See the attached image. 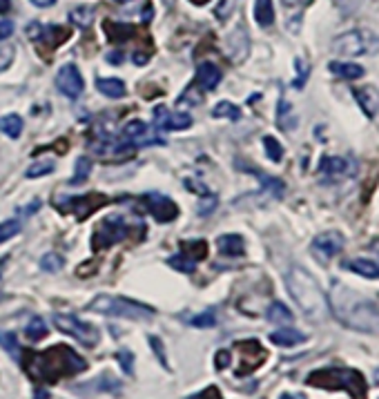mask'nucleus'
Wrapping results in <instances>:
<instances>
[{
    "label": "nucleus",
    "mask_w": 379,
    "mask_h": 399,
    "mask_svg": "<svg viewBox=\"0 0 379 399\" xmlns=\"http://www.w3.org/2000/svg\"><path fill=\"white\" fill-rule=\"evenodd\" d=\"M328 308H331L333 317L346 328L368 332V335L379 332V306L341 281H333Z\"/></svg>",
    "instance_id": "obj_1"
},
{
    "label": "nucleus",
    "mask_w": 379,
    "mask_h": 399,
    "mask_svg": "<svg viewBox=\"0 0 379 399\" xmlns=\"http://www.w3.org/2000/svg\"><path fill=\"white\" fill-rule=\"evenodd\" d=\"M18 363H23L31 379L45 381V384H56L60 377H74L87 368V361L70 346H52L43 353L27 351L21 355Z\"/></svg>",
    "instance_id": "obj_2"
},
{
    "label": "nucleus",
    "mask_w": 379,
    "mask_h": 399,
    "mask_svg": "<svg viewBox=\"0 0 379 399\" xmlns=\"http://www.w3.org/2000/svg\"><path fill=\"white\" fill-rule=\"evenodd\" d=\"M286 288L290 297L294 299V304L299 306V310L306 314L310 321L321 324L331 314L328 308V299L319 286V281L312 277L301 265H292L286 272Z\"/></svg>",
    "instance_id": "obj_3"
},
{
    "label": "nucleus",
    "mask_w": 379,
    "mask_h": 399,
    "mask_svg": "<svg viewBox=\"0 0 379 399\" xmlns=\"http://www.w3.org/2000/svg\"><path fill=\"white\" fill-rule=\"evenodd\" d=\"M308 386L324 390H346L353 399H368V384L364 375L355 368H319L306 377Z\"/></svg>",
    "instance_id": "obj_4"
},
{
    "label": "nucleus",
    "mask_w": 379,
    "mask_h": 399,
    "mask_svg": "<svg viewBox=\"0 0 379 399\" xmlns=\"http://www.w3.org/2000/svg\"><path fill=\"white\" fill-rule=\"evenodd\" d=\"M90 310L98 314H107V317H121L132 321H150L154 317V308L117 294H98L90 304Z\"/></svg>",
    "instance_id": "obj_5"
},
{
    "label": "nucleus",
    "mask_w": 379,
    "mask_h": 399,
    "mask_svg": "<svg viewBox=\"0 0 379 399\" xmlns=\"http://www.w3.org/2000/svg\"><path fill=\"white\" fill-rule=\"evenodd\" d=\"M331 47L337 56H373L379 49V36L370 29H351L339 34Z\"/></svg>",
    "instance_id": "obj_6"
},
{
    "label": "nucleus",
    "mask_w": 379,
    "mask_h": 399,
    "mask_svg": "<svg viewBox=\"0 0 379 399\" xmlns=\"http://www.w3.org/2000/svg\"><path fill=\"white\" fill-rule=\"evenodd\" d=\"M110 203V198L101 192L80 194V196H60L54 201V208L63 214H74L78 221H85L90 214L101 210Z\"/></svg>",
    "instance_id": "obj_7"
},
{
    "label": "nucleus",
    "mask_w": 379,
    "mask_h": 399,
    "mask_svg": "<svg viewBox=\"0 0 379 399\" xmlns=\"http://www.w3.org/2000/svg\"><path fill=\"white\" fill-rule=\"evenodd\" d=\"M127 235H129L127 221L121 217V214H112V217H107V219H103L101 223H98L94 237H92V250L103 252V250H107V248H112L114 243L127 239Z\"/></svg>",
    "instance_id": "obj_8"
},
{
    "label": "nucleus",
    "mask_w": 379,
    "mask_h": 399,
    "mask_svg": "<svg viewBox=\"0 0 379 399\" xmlns=\"http://www.w3.org/2000/svg\"><path fill=\"white\" fill-rule=\"evenodd\" d=\"M52 321L56 324V328H58L60 332H65V335L74 337L78 344H83V346H87V348H94L98 341H101V332H98V328L92 326V324H87V321H83V319L74 317V314H60V312L56 314V312H54Z\"/></svg>",
    "instance_id": "obj_9"
},
{
    "label": "nucleus",
    "mask_w": 379,
    "mask_h": 399,
    "mask_svg": "<svg viewBox=\"0 0 379 399\" xmlns=\"http://www.w3.org/2000/svg\"><path fill=\"white\" fill-rule=\"evenodd\" d=\"M235 351L241 355V366L235 371L237 377H245V375H250L255 373L259 366L266 361L268 353H266V348H263L257 339H243V341H237L235 344Z\"/></svg>",
    "instance_id": "obj_10"
},
{
    "label": "nucleus",
    "mask_w": 379,
    "mask_h": 399,
    "mask_svg": "<svg viewBox=\"0 0 379 399\" xmlns=\"http://www.w3.org/2000/svg\"><path fill=\"white\" fill-rule=\"evenodd\" d=\"M141 201H143L145 212H150L159 223H170L178 217V206L172 201L170 196L152 192V194H145Z\"/></svg>",
    "instance_id": "obj_11"
},
{
    "label": "nucleus",
    "mask_w": 379,
    "mask_h": 399,
    "mask_svg": "<svg viewBox=\"0 0 379 399\" xmlns=\"http://www.w3.org/2000/svg\"><path fill=\"white\" fill-rule=\"evenodd\" d=\"M56 87L63 96H68V98H78L80 94H83L85 90V80L83 76H80L78 68L74 63H68V65H63V68L58 70L56 74Z\"/></svg>",
    "instance_id": "obj_12"
},
{
    "label": "nucleus",
    "mask_w": 379,
    "mask_h": 399,
    "mask_svg": "<svg viewBox=\"0 0 379 399\" xmlns=\"http://www.w3.org/2000/svg\"><path fill=\"white\" fill-rule=\"evenodd\" d=\"M152 119L156 129L161 132H176V129H188L192 125V116L186 112H172L166 105H159L152 112Z\"/></svg>",
    "instance_id": "obj_13"
},
{
    "label": "nucleus",
    "mask_w": 379,
    "mask_h": 399,
    "mask_svg": "<svg viewBox=\"0 0 379 399\" xmlns=\"http://www.w3.org/2000/svg\"><path fill=\"white\" fill-rule=\"evenodd\" d=\"M310 248H312V252H315L319 259L328 261V259L337 257L343 250V235H339L337 230L321 232V235H317L315 239H312Z\"/></svg>",
    "instance_id": "obj_14"
},
{
    "label": "nucleus",
    "mask_w": 379,
    "mask_h": 399,
    "mask_svg": "<svg viewBox=\"0 0 379 399\" xmlns=\"http://www.w3.org/2000/svg\"><path fill=\"white\" fill-rule=\"evenodd\" d=\"M121 137H123V141L137 145V147H143V145H166V141H161L159 137L150 134V127H147L143 121H129L127 125H123Z\"/></svg>",
    "instance_id": "obj_15"
},
{
    "label": "nucleus",
    "mask_w": 379,
    "mask_h": 399,
    "mask_svg": "<svg viewBox=\"0 0 379 399\" xmlns=\"http://www.w3.org/2000/svg\"><path fill=\"white\" fill-rule=\"evenodd\" d=\"M319 172L326 179H348L357 172V168L353 165V161L348 159H341V156H324L321 165H319Z\"/></svg>",
    "instance_id": "obj_16"
},
{
    "label": "nucleus",
    "mask_w": 379,
    "mask_h": 399,
    "mask_svg": "<svg viewBox=\"0 0 379 399\" xmlns=\"http://www.w3.org/2000/svg\"><path fill=\"white\" fill-rule=\"evenodd\" d=\"M248 49H250V41H248V31H245L243 25H239L233 34L228 36L225 41V52L230 56V60L241 63L245 56H248Z\"/></svg>",
    "instance_id": "obj_17"
},
{
    "label": "nucleus",
    "mask_w": 379,
    "mask_h": 399,
    "mask_svg": "<svg viewBox=\"0 0 379 399\" xmlns=\"http://www.w3.org/2000/svg\"><path fill=\"white\" fill-rule=\"evenodd\" d=\"M312 0H282V5L286 9V27L297 34V31L301 29V18H304V11L310 7Z\"/></svg>",
    "instance_id": "obj_18"
},
{
    "label": "nucleus",
    "mask_w": 379,
    "mask_h": 399,
    "mask_svg": "<svg viewBox=\"0 0 379 399\" xmlns=\"http://www.w3.org/2000/svg\"><path fill=\"white\" fill-rule=\"evenodd\" d=\"M223 74L221 70L217 68L214 63H201L199 65V70H196V83L205 90V92H212V90H217V85L221 83Z\"/></svg>",
    "instance_id": "obj_19"
},
{
    "label": "nucleus",
    "mask_w": 379,
    "mask_h": 399,
    "mask_svg": "<svg viewBox=\"0 0 379 399\" xmlns=\"http://www.w3.org/2000/svg\"><path fill=\"white\" fill-rule=\"evenodd\" d=\"M270 341L274 346H282V348H292V346H299L306 341V335L299 330H294L290 326H284V328H279L274 332H270Z\"/></svg>",
    "instance_id": "obj_20"
},
{
    "label": "nucleus",
    "mask_w": 379,
    "mask_h": 399,
    "mask_svg": "<svg viewBox=\"0 0 379 399\" xmlns=\"http://www.w3.org/2000/svg\"><path fill=\"white\" fill-rule=\"evenodd\" d=\"M328 70L343 80H359L361 76H364V68L357 63H351V60H331L328 63Z\"/></svg>",
    "instance_id": "obj_21"
},
{
    "label": "nucleus",
    "mask_w": 379,
    "mask_h": 399,
    "mask_svg": "<svg viewBox=\"0 0 379 399\" xmlns=\"http://www.w3.org/2000/svg\"><path fill=\"white\" fill-rule=\"evenodd\" d=\"M219 252L225 257H243L245 255V243L241 235H221L217 239Z\"/></svg>",
    "instance_id": "obj_22"
},
{
    "label": "nucleus",
    "mask_w": 379,
    "mask_h": 399,
    "mask_svg": "<svg viewBox=\"0 0 379 399\" xmlns=\"http://www.w3.org/2000/svg\"><path fill=\"white\" fill-rule=\"evenodd\" d=\"M343 268H348L351 272L364 277V279H379V263L370 261V259H348L343 263Z\"/></svg>",
    "instance_id": "obj_23"
},
{
    "label": "nucleus",
    "mask_w": 379,
    "mask_h": 399,
    "mask_svg": "<svg viewBox=\"0 0 379 399\" xmlns=\"http://www.w3.org/2000/svg\"><path fill=\"white\" fill-rule=\"evenodd\" d=\"M103 29L107 31V36L112 43H127L132 36L137 34V29L127 23H117V21H105Z\"/></svg>",
    "instance_id": "obj_24"
},
{
    "label": "nucleus",
    "mask_w": 379,
    "mask_h": 399,
    "mask_svg": "<svg viewBox=\"0 0 379 399\" xmlns=\"http://www.w3.org/2000/svg\"><path fill=\"white\" fill-rule=\"evenodd\" d=\"M96 90L107 98H123L127 94L125 83L119 78H98L96 80Z\"/></svg>",
    "instance_id": "obj_25"
},
{
    "label": "nucleus",
    "mask_w": 379,
    "mask_h": 399,
    "mask_svg": "<svg viewBox=\"0 0 379 399\" xmlns=\"http://www.w3.org/2000/svg\"><path fill=\"white\" fill-rule=\"evenodd\" d=\"M355 94V101L359 103V107L364 110V114L368 116V119H373V116L377 114V94L373 87H364V90H353Z\"/></svg>",
    "instance_id": "obj_26"
},
{
    "label": "nucleus",
    "mask_w": 379,
    "mask_h": 399,
    "mask_svg": "<svg viewBox=\"0 0 379 399\" xmlns=\"http://www.w3.org/2000/svg\"><path fill=\"white\" fill-rule=\"evenodd\" d=\"M277 123H279V127L286 129V132L294 129V127H297V123H299V119H297V114H294L292 105L286 101V98H282V101H279V110H277Z\"/></svg>",
    "instance_id": "obj_27"
},
{
    "label": "nucleus",
    "mask_w": 379,
    "mask_h": 399,
    "mask_svg": "<svg viewBox=\"0 0 379 399\" xmlns=\"http://www.w3.org/2000/svg\"><path fill=\"white\" fill-rule=\"evenodd\" d=\"M266 317H268L270 324H282V326H286V324H292L294 314H292V310H290L288 306H284L282 302H274V304L268 306Z\"/></svg>",
    "instance_id": "obj_28"
},
{
    "label": "nucleus",
    "mask_w": 379,
    "mask_h": 399,
    "mask_svg": "<svg viewBox=\"0 0 379 399\" xmlns=\"http://www.w3.org/2000/svg\"><path fill=\"white\" fill-rule=\"evenodd\" d=\"M255 21H257L259 27H270L274 23L272 0H257L255 3Z\"/></svg>",
    "instance_id": "obj_29"
},
{
    "label": "nucleus",
    "mask_w": 379,
    "mask_h": 399,
    "mask_svg": "<svg viewBox=\"0 0 379 399\" xmlns=\"http://www.w3.org/2000/svg\"><path fill=\"white\" fill-rule=\"evenodd\" d=\"M181 255L190 257L192 261H203L208 257V243L199 241V239L183 241V243H181Z\"/></svg>",
    "instance_id": "obj_30"
},
{
    "label": "nucleus",
    "mask_w": 379,
    "mask_h": 399,
    "mask_svg": "<svg viewBox=\"0 0 379 399\" xmlns=\"http://www.w3.org/2000/svg\"><path fill=\"white\" fill-rule=\"evenodd\" d=\"M0 132L7 134L9 139H18L23 134V119L18 114H7L0 119Z\"/></svg>",
    "instance_id": "obj_31"
},
{
    "label": "nucleus",
    "mask_w": 379,
    "mask_h": 399,
    "mask_svg": "<svg viewBox=\"0 0 379 399\" xmlns=\"http://www.w3.org/2000/svg\"><path fill=\"white\" fill-rule=\"evenodd\" d=\"M87 388H92V393L94 390H103V393H119L121 390V381H117L112 375L107 377V375H103L101 379L96 381V384H85V386H80L78 390H87Z\"/></svg>",
    "instance_id": "obj_32"
},
{
    "label": "nucleus",
    "mask_w": 379,
    "mask_h": 399,
    "mask_svg": "<svg viewBox=\"0 0 379 399\" xmlns=\"http://www.w3.org/2000/svg\"><path fill=\"white\" fill-rule=\"evenodd\" d=\"M70 21H72L74 25H78V27H83V29L90 27L92 21H94V7L83 5V7L72 9V11H70Z\"/></svg>",
    "instance_id": "obj_33"
},
{
    "label": "nucleus",
    "mask_w": 379,
    "mask_h": 399,
    "mask_svg": "<svg viewBox=\"0 0 379 399\" xmlns=\"http://www.w3.org/2000/svg\"><path fill=\"white\" fill-rule=\"evenodd\" d=\"M47 332H49V328H47V324H45L41 317H34V319H31V321L25 326V337L31 339V341L45 339V337H47Z\"/></svg>",
    "instance_id": "obj_34"
},
{
    "label": "nucleus",
    "mask_w": 379,
    "mask_h": 399,
    "mask_svg": "<svg viewBox=\"0 0 379 399\" xmlns=\"http://www.w3.org/2000/svg\"><path fill=\"white\" fill-rule=\"evenodd\" d=\"M90 174H92V161H90L87 156H80V159L76 161L74 179H72L70 183H72V186H83Z\"/></svg>",
    "instance_id": "obj_35"
},
{
    "label": "nucleus",
    "mask_w": 379,
    "mask_h": 399,
    "mask_svg": "<svg viewBox=\"0 0 379 399\" xmlns=\"http://www.w3.org/2000/svg\"><path fill=\"white\" fill-rule=\"evenodd\" d=\"M212 116L214 119H230V121H239L241 119V112L235 103H228V101H221L217 107L212 110Z\"/></svg>",
    "instance_id": "obj_36"
},
{
    "label": "nucleus",
    "mask_w": 379,
    "mask_h": 399,
    "mask_svg": "<svg viewBox=\"0 0 379 399\" xmlns=\"http://www.w3.org/2000/svg\"><path fill=\"white\" fill-rule=\"evenodd\" d=\"M333 3H335V7L339 9L341 16H353V14L364 9L370 0H333Z\"/></svg>",
    "instance_id": "obj_37"
},
{
    "label": "nucleus",
    "mask_w": 379,
    "mask_h": 399,
    "mask_svg": "<svg viewBox=\"0 0 379 399\" xmlns=\"http://www.w3.org/2000/svg\"><path fill=\"white\" fill-rule=\"evenodd\" d=\"M0 346H3L5 348V351L16 359V361H21V348H18V341H16V335H14V332H0Z\"/></svg>",
    "instance_id": "obj_38"
},
{
    "label": "nucleus",
    "mask_w": 379,
    "mask_h": 399,
    "mask_svg": "<svg viewBox=\"0 0 379 399\" xmlns=\"http://www.w3.org/2000/svg\"><path fill=\"white\" fill-rule=\"evenodd\" d=\"M63 265H65V259L56 252H47L41 259V268L45 272H58V270H63Z\"/></svg>",
    "instance_id": "obj_39"
},
{
    "label": "nucleus",
    "mask_w": 379,
    "mask_h": 399,
    "mask_svg": "<svg viewBox=\"0 0 379 399\" xmlns=\"http://www.w3.org/2000/svg\"><path fill=\"white\" fill-rule=\"evenodd\" d=\"M174 270H178V272H186V275H192L194 272V268H196V261H192L190 257H186V255H176V257H172L170 261H168Z\"/></svg>",
    "instance_id": "obj_40"
},
{
    "label": "nucleus",
    "mask_w": 379,
    "mask_h": 399,
    "mask_svg": "<svg viewBox=\"0 0 379 399\" xmlns=\"http://www.w3.org/2000/svg\"><path fill=\"white\" fill-rule=\"evenodd\" d=\"M263 145H266V154H268L270 161L279 163V161L284 159V147H282V143H279L274 137H266V139H263Z\"/></svg>",
    "instance_id": "obj_41"
},
{
    "label": "nucleus",
    "mask_w": 379,
    "mask_h": 399,
    "mask_svg": "<svg viewBox=\"0 0 379 399\" xmlns=\"http://www.w3.org/2000/svg\"><path fill=\"white\" fill-rule=\"evenodd\" d=\"M190 326H194V328H214V326H217V314H214V310L210 308V310H205L201 314H196V317H192Z\"/></svg>",
    "instance_id": "obj_42"
},
{
    "label": "nucleus",
    "mask_w": 379,
    "mask_h": 399,
    "mask_svg": "<svg viewBox=\"0 0 379 399\" xmlns=\"http://www.w3.org/2000/svg\"><path fill=\"white\" fill-rule=\"evenodd\" d=\"M21 228H23V223H21L18 219H11V221L0 223V243H3V241H9V239H14V237L21 232Z\"/></svg>",
    "instance_id": "obj_43"
},
{
    "label": "nucleus",
    "mask_w": 379,
    "mask_h": 399,
    "mask_svg": "<svg viewBox=\"0 0 379 399\" xmlns=\"http://www.w3.org/2000/svg\"><path fill=\"white\" fill-rule=\"evenodd\" d=\"M54 168H56L54 161H38V163H34V165H31V168L27 170V176H29V179H36V176L52 174Z\"/></svg>",
    "instance_id": "obj_44"
},
{
    "label": "nucleus",
    "mask_w": 379,
    "mask_h": 399,
    "mask_svg": "<svg viewBox=\"0 0 379 399\" xmlns=\"http://www.w3.org/2000/svg\"><path fill=\"white\" fill-rule=\"evenodd\" d=\"M117 359H119L125 375H134V353L127 351V348H121V351L117 353Z\"/></svg>",
    "instance_id": "obj_45"
},
{
    "label": "nucleus",
    "mask_w": 379,
    "mask_h": 399,
    "mask_svg": "<svg viewBox=\"0 0 379 399\" xmlns=\"http://www.w3.org/2000/svg\"><path fill=\"white\" fill-rule=\"evenodd\" d=\"M237 3L239 0H219L217 3V9H214V16H217L219 21H228L233 11L237 9Z\"/></svg>",
    "instance_id": "obj_46"
},
{
    "label": "nucleus",
    "mask_w": 379,
    "mask_h": 399,
    "mask_svg": "<svg viewBox=\"0 0 379 399\" xmlns=\"http://www.w3.org/2000/svg\"><path fill=\"white\" fill-rule=\"evenodd\" d=\"M14 54H16V47L14 45H3L0 47V74H3L9 65L14 63Z\"/></svg>",
    "instance_id": "obj_47"
},
{
    "label": "nucleus",
    "mask_w": 379,
    "mask_h": 399,
    "mask_svg": "<svg viewBox=\"0 0 379 399\" xmlns=\"http://www.w3.org/2000/svg\"><path fill=\"white\" fill-rule=\"evenodd\" d=\"M294 68H297V72H299V80H294V87L301 90V87L306 85V80H308L310 68H308V63H304V58H297V60H294Z\"/></svg>",
    "instance_id": "obj_48"
},
{
    "label": "nucleus",
    "mask_w": 379,
    "mask_h": 399,
    "mask_svg": "<svg viewBox=\"0 0 379 399\" xmlns=\"http://www.w3.org/2000/svg\"><path fill=\"white\" fill-rule=\"evenodd\" d=\"M201 101H203V96H201V94H196L192 87H188L186 94L178 98V105H199Z\"/></svg>",
    "instance_id": "obj_49"
},
{
    "label": "nucleus",
    "mask_w": 379,
    "mask_h": 399,
    "mask_svg": "<svg viewBox=\"0 0 379 399\" xmlns=\"http://www.w3.org/2000/svg\"><path fill=\"white\" fill-rule=\"evenodd\" d=\"M150 346H152V351L156 353V357H159V361L166 366L168 368V359H166V348H163V344H161V339L159 337H150Z\"/></svg>",
    "instance_id": "obj_50"
},
{
    "label": "nucleus",
    "mask_w": 379,
    "mask_h": 399,
    "mask_svg": "<svg viewBox=\"0 0 379 399\" xmlns=\"http://www.w3.org/2000/svg\"><path fill=\"white\" fill-rule=\"evenodd\" d=\"M190 399H223V397H221V393H219L217 386H210V388H205V390H201V393L192 395Z\"/></svg>",
    "instance_id": "obj_51"
},
{
    "label": "nucleus",
    "mask_w": 379,
    "mask_h": 399,
    "mask_svg": "<svg viewBox=\"0 0 379 399\" xmlns=\"http://www.w3.org/2000/svg\"><path fill=\"white\" fill-rule=\"evenodd\" d=\"M14 34V23L11 21H0V41H5Z\"/></svg>",
    "instance_id": "obj_52"
},
{
    "label": "nucleus",
    "mask_w": 379,
    "mask_h": 399,
    "mask_svg": "<svg viewBox=\"0 0 379 399\" xmlns=\"http://www.w3.org/2000/svg\"><path fill=\"white\" fill-rule=\"evenodd\" d=\"M214 363H217L219 371L228 368V366H230V353H228V351H219V353H217V361H214Z\"/></svg>",
    "instance_id": "obj_53"
},
{
    "label": "nucleus",
    "mask_w": 379,
    "mask_h": 399,
    "mask_svg": "<svg viewBox=\"0 0 379 399\" xmlns=\"http://www.w3.org/2000/svg\"><path fill=\"white\" fill-rule=\"evenodd\" d=\"M29 3H31V5H36V7H43V9H45V7H52V5L56 3V0H29Z\"/></svg>",
    "instance_id": "obj_54"
},
{
    "label": "nucleus",
    "mask_w": 379,
    "mask_h": 399,
    "mask_svg": "<svg viewBox=\"0 0 379 399\" xmlns=\"http://www.w3.org/2000/svg\"><path fill=\"white\" fill-rule=\"evenodd\" d=\"M132 60H134L137 65H145L147 60H150V56L143 54V52H137V54H134V58H132Z\"/></svg>",
    "instance_id": "obj_55"
},
{
    "label": "nucleus",
    "mask_w": 379,
    "mask_h": 399,
    "mask_svg": "<svg viewBox=\"0 0 379 399\" xmlns=\"http://www.w3.org/2000/svg\"><path fill=\"white\" fill-rule=\"evenodd\" d=\"M119 56H123V54H119V52H114V54H107V60H112V63H121V58Z\"/></svg>",
    "instance_id": "obj_56"
},
{
    "label": "nucleus",
    "mask_w": 379,
    "mask_h": 399,
    "mask_svg": "<svg viewBox=\"0 0 379 399\" xmlns=\"http://www.w3.org/2000/svg\"><path fill=\"white\" fill-rule=\"evenodd\" d=\"M9 11V0H0V14Z\"/></svg>",
    "instance_id": "obj_57"
},
{
    "label": "nucleus",
    "mask_w": 379,
    "mask_h": 399,
    "mask_svg": "<svg viewBox=\"0 0 379 399\" xmlns=\"http://www.w3.org/2000/svg\"><path fill=\"white\" fill-rule=\"evenodd\" d=\"M370 252H375V255L379 257V239H375V241L370 243Z\"/></svg>",
    "instance_id": "obj_58"
},
{
    "label": "nucleus",
    "mask_w": 379,
    "mask_h": 399,
    "mask_svg": "<svg viewBox=\"0 0 379 399\" xmlns=\"http://www.w3.org/2000/svg\"><path fill=\"white\" fill-rule=\"evenodd\" d=\"M282 399H306L304 395H282Z\"/></svg>",
    "instance_id": "obj_59"
},
{
    "label": "nucleus",
    "mask_w": 379,
    "mask_h": 399,
    "mask_svg": "<svg viewBox=\"0 0 379 399\" xmlns=\"http://www.w3.org/2000/svg\"><path fill=\"white\" fill-rule=\"evenodd\" d=\"M34 399H47V393H45V390H38Z\"/></svg>",
    "instance_id": "obj_60"
},
{
    "label": "nucleus",
    "mask_w": 379,
    "mask_h": 399,
    "mask_svg": "<svg viewBox=\"0 0 379 399\" xmlns=\"http://www.w3.org/2000/svg\"><path fill=\"white\" fill-rule=\"evenodd\" d=\"M192 3H194V5H205L208 0H192Z\"/></svg>",
    "instance_id": "obj_61"
},
{
    "label": "nucleus",
    "mask_w": 379,
    "mask_h": 399,
    "mask_svg": "<svg viewBox=\"0 0 379 399\" xmlns=\"http://www.w3.org/2000/svg\"><path fill=\"white\" fill-rule=\"evenodd\" d=\"M5 261H7V259H0V268L5 265ZM0 277H3V270H0Z\"/></svg>",
    "instance_id": "obj_62"
},
{
    "label": "nucleus",
    "mask_w": 379,
    "mask_h": 399,
    "mask_svg": "<svg viewBox=\"0 0 379 399\" xmlns=\"http://www.w3.org/2000/svg\"><path fill=\"white\" fill-rule=\"evenodd\" d=\"M117 3H129V0H117Z\"/></svg>",
    "instance_id": "obj_63"
},
{
    "label": "nucleus",
    "mask_w": 379,
    "mask_h": 399,
    "mask_svg": "<svg viewBox=\"0 0 379 399\" xmlns=\"http://www.w3.org/2000/svg\"><path fill=\"white\" fill-rule=\"evenodd\" d=\"M0 299H3V294H0Z\"/></svg>",
    "instance_id": "obj_64"
}]
</instances>
